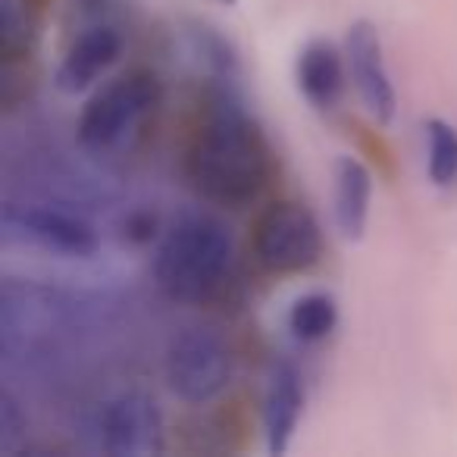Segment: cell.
Listing matches in <instances>:
<instances>
[{"mask_svg":"<svg viewBox=\"0 0 457 457\" xmlns=\"http://www.w3.org/2000/svg\"><path fill=\"white\" fill-rule=\"evenodd\" d=\"M345 60H348L351 85H354L363 110L379 126H388L395 120V113H398V95H395L392 72L386 66L379 29L370 20H357L348 26V35H345Z\"/></svg>","mask_w":457,"mask_h":457,"instance_id":"ba28073f","label":"cell"},{"mask_svg":"<svg viewBox=\"0 0 457 457\" xmlns=\"http://www.w3.org/2000/svg\"><path fill=\"white\" fill-rule=\"evenodd\" d=\"M295 82L304 101L320 113H332L342 104L345 88H348V60H345V47L338 51L332 41L317 38L311 45L301 47L298 60H295Z\"/></svg>","mask_w":457,"mask_h":457,"instance_id":"30bf717a","label":"cell"},{"mask_svg":"<svg viewBox=\"0 0 457 457\" xmlns=\"http://www.w3.org/2000/svg\"><path fill=\"white\" fill-rule=\"evenodd\" d=\"M236 273V242L207 213L182 216L163 236L154 257V276L166 298L179 304H210L222 298Z\"/></svg>","mask_w":457,"mask_h":457,"instance_id":"7a4b0ae2","label":"cell"},{"mask_svg":"<svg viewBox=\"0 0 457 457\" xmlns=\"http://www.w3.org/2000/svg\"><path fill=\"white\" fill-rule=\"evenodd\" d=\"M122 54V35L110 22H95V26L82 29L76 38L70 41L63 60L57 66V88L66 95H79L88 91L110 66L120 60Z\"/></svg>","mask_w":457,"mask_h":457,"instance_id":"9c48e42d","label":"cell"},{"mask_svg":"<svg viewBox=\"0 0 457 457\" xmlns=\"http://www.w3.org/2000/svg\"><path fill=\"white\" fill-rule=\"evenodd\" d=\"M288 332L301 345H320L336 332L338 326V301L329 292H307L288 307Z\"/></svg>","mask_w":457,"mask_h":457,"instance_id":"4fadbf2b","label":"cell"},{"mask_svg":"<svg viewBox=\"0 0 457 457\" xmlns=\"http://www.w3.org/2000/svg\"><path fill=\"white\" fill-rule=\"evenodd\" d=\"M220 4H226V7H232V4H236V0H220Z\"/></svg>","mask_w":457,"mask_h":457,"instance_id":"e0dca14e","label":"cell"},{"mask_svg":"<svg viewBox=\"0 0 457 457\" xmlns=\"http://www.w3.org/2000/svg\"><path fill=\"white\" fill-rule=\"evenodd\" d=\"M85 436L97 451L113 457L157 454L163 448V413L151 395L132 388L91 407Z\"/></svg>","mask_w":457,"mask_h":457,"instance_id":"8992f818","label":"cell"},{"mask_svg":"<svg viewBox=\"0 0 457 457\" xmlns=\"http://www.w3.org/2000/svg\"><path fill=\"white\" fill-rule=\"evenodd\" d=\"M170 392L185 404H207L232 379V348L216 329L191 326L170 342L163 357Z\"/></svg>","mask_w":457,"mask_h":457,"instance_id":"5b68a950","label":"cell"},{"mask_svg":"<svg viewBox=\"0 0 457 457\" xmlns=\"http://www.w3.org/2000/svg\"><path fill=\"white\" fill-rule=\"evenodd\" d=\"M160 104V79L151 70H129L91 95L79 116V141L88 151H113L132 138Z\"/></svg>","mask_w":457,"mask_h":457,"instance_id":"3957f363","label":"cell"},{"mask_svg":"<svg viewBox=\"0 0 457 457\" xmlns=\"http://www.w3.org/2000/svg\"><path fill=\"white\" fill-rule=\"evenodd\" d=\"M332 201H336V226L348 242H361L370 222V204H373V172L357 157H338L332 172Z\"/></svg>","mask_w":457,"mask_h":457,"instance_id":"7c38bea8","label":"cell"},{"mask_svg":"<svg viewBox=\"0 0 457 457\" xmlns=\"http://www.w3.org/2000/svg\"><path fill=\"white\" fill-rule=\"evenodd\" d=\"M301 413H304V379L295 363L279 361L270 370L267 395H263V436L270 454H286L298 432Z\"/></svg>","mask_w":457,"mask_h":457,"instance_id":"8fae6325","label":"cell"},{"mask_svg":"<svg viewBox=\"0 0 457 457\" xmlns=\"http://www.w3.org/2000/svg\"><path fill=\"white\" fill-rule=\"evenodd\" d=\"M188 41H191V51L197 54V60L210 70L216 88H236L238 91L242 66H238L236 47L228 45V41L210 26H195L188 32Z\"/></svg>","mask_w":457,"mask_h":457,"instance_id":"9a60e30c","label":"cell"},{"mask_svg":"<svg viewBox=\"0 0 457 457\" xmlns=\"http://www.w3.org/2000/svg\"><path fill=\"white\" fill-rule=\"evenodd\" d=\"M79 7H82L85 13H104V10L110 7V0H79Z\"/></svg>","mask_w":457,"mask_h":457,"instance_id":"2e32d148","label":"cell"},{"mask_svg":"<svg viewBox=\"0 0 457 457\" xmlns=\"http://www.w3.org/2000/svg\"><path fill=\"white\" fill-rule=\"evenodd\" d=\"M273 147L236 88H213L185 151L188 185L213 207L242 210L273 179Z\"/></svg>","mask_w":457,"mask_h":457,"instance_id":"6da1fadb","label":"cell"},{"mask_svg":"<svg viewBox=\"0 0 457 457\" xmlns=\"http://www.w3.org/2000/svg\"><path fill=\"white\" fill-rule=\"evenodd\" d=\"M0 222H4L10 242L29 245V248L45 251V254L82 261V257L97 254V248H101L97 228L76 210H63L57 204L7 201Z\"/></svg>","mask_w":457,"mask_h":457,"instance_id":"52a82bcc","label":"cell"},{"mask_svg":"<svg viewBox=\"0 0 457 457\" xmlns=\"http://www.w3.org/2000/svg\"><path fill=\"white\" fill-rule=\"evenodd\" d=\"M254 257L267 273H307L323 257V228L298 201H276L254 222Z\"/></svg>","mask_w":457,"mask_h":457,"instance_id":"277c9868","label":"cell"},{"mask_svg":"<svg viewBox=\"0 0 457 457\" xmlns=\"http://www.w3.org/2000/svg\"><path fill=\"white\" fill-rule=\"evenodd\" d=\"M426 135V176L436 188H457V126L442 116L423 122Z\"/></svg>","mask_w":457,"mask_h":457,"instance_id":"5bb4252c","label":"cell"}]
</instances>
